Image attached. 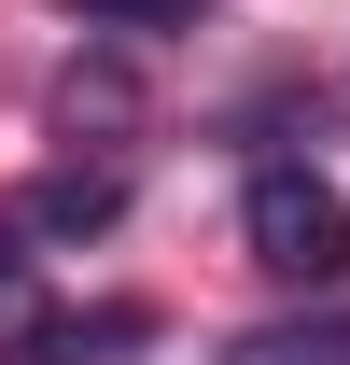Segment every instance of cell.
Here are the masks:
<instances>
[{
	"label": "cell",
	"instance_id": "2",
	"mask_svg": "<svg viewBox=\"0 0 350 365\" xmlns=\"http://www.w3.org/2000/svg\"><path fill=\"white\" fill-rule=\"evenodd\" d=\"M112 211H127V169H56L43 197H28V225H43V239H98Z\"/></svg>",
	"mask_w": 350,
	"mask_h": 365
},
{
	"label": "cell",
	"instance_id": "3",
	"mask_svg": "<svg viewBox=\"0 0 350 365\" xmlns=\"http://www.w3.org/2000/svg\"><path fill=\"white\" fill-rule=\"evenodd\" d=\"M238 365H350V323H280V337H253Z\"/></svg>",
	"mask_w": 350,
	"mask_h": 365
},
{
	"label": "cell",
	"instance_id": "5",
	"mask_svg": "<svg viewBox=\"0 0 350 365\" xmlns=\"http://www.w3.org/2000/svg\"><path fill=\"white\" fill-rule=\"evenodd\" d=\"M85 29H169V14H196V0H70Z\"/></svg>",
	"mask_w": 350,
	"mask_h": 365
},
{
	"label": "cell",
	"instance_id": "4",
	"mask_svg": "<svg viewBox=\"0 0 350 365\" xmlns=\"http://www.w3.org/2000/svg\"><path fill=\"white\" fill-rule=\"evenodd\" d=\"M28 323H43L28 309V239H0V351H28Z\"/></svg>",
	"mask_w": 350,
	"mask_h": 365
},
{
	"label": "cell",
	"instance_id": "1",
	"mask_svg": "<svg viewBox=\"0 0 350 365\" xmlns=\"http://www.w3.org/2000/svg\"><path fill=\"white\" fill-rule=\"evenodd\" d=\"M238 239H253V267L295 281V295H336L350 281V197L322 169H295V155H266V169L238 182Z\"/></svg>",
	"mask_w": 350,
	"mask_h": 365
}]
</instances>
